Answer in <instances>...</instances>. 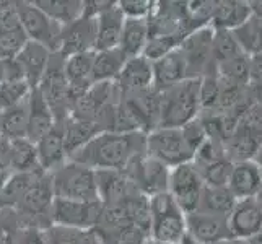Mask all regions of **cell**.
Masks as SVG:
<instances>
[{
    "instance_id": "1",
    "label": "cell",
    "mask_w": 262,
    "mask_h": 244,
    "mask_svg": "<svg viewBox=\"0 0 262 244\" xmlns=\"http://www.w3.org/2000/svg\"><path fill=\"white\" fill-rule=\"evenodd\" d=\"M145 142L147 134L101 132L69 161L93 171H124L135 158L147 153Z\"/></svg>"
},
{
    "instance_id": "2",
    "label": "cell",
    "mask_w": 262,
    "mask_h": 244,
    "mask_svg": "<svg viewBox=\"0 0 262 244\" xmlns=\"http://www.w3.org/2000/svg\"><path fill=\"white\" fill-rule=\"evenodd\" d=\"M161 92L158 127L181 129L201 114L199 103V78H187Z\"/></svg>"
},
{
    "instance_id": "3",
    "label": "cell",
    "mask_w": 262,
    "mask_h": 244,
    "mask_svg": "<svg viewBox=\"0 0 262 244\" xmlns=\"http://www.w3.org/2000/svg\"><path fill=\"white\" fill-rule=\"evenodd\" d=\"M52 202L54 192L51 184V174L41 171L13 207L16 225L21 228H38L48 231L52 227Z\"/></svg>"
},
{
    "instance_id": "4",
    "label": "cell",
    "mask_w": 262,
    "mask_h": 244,
    "mask_svg": "<svg viewBox=\"0 0 262 244\" xmlns=\"http://www.w3.org/2000/svg\"><path fill=\"white\" fill-rule=\"evenodd\" d=\"M51 174L54 198L77 202H99L96 171L74 161H67Z\"/></svg>"
},
{
    "instance_id": "5",
    "label": "cell",
    "mask_w": 262,
    "mask_h": 244,
    "mask_svg": "<svg viewBox=\"0 0 262 244\" xmlns=\"http://www.w3.org/2000/svg\"><path fill=\"white\" fill-rule=\"evenodd\" d=\"M151 212V230L150 238L161 244H179L183 241L186 228V215L168 192H161L148 197Z\"/></svg>"
},
{
    "instance_id": "6",
    "label": "cell",
    "mask_w": 262,
    "mask_h": 244,
    "mask_svg": "<svg viewBox=\"0 0 262 244\" xmlns=\"http://www.w3.org/2000/svg\"><path fill=\"white\" fill-rule=\"evenodd\" d=\"M64 62L66 57L59 52L52 54L48 69L38 85L39 93L48 103L56 122H64L72 109V96L64 72Z\"/></svg>"
},
{
    "instance_id": "7",
    "label": "cell",
    "mask_w": 262,
    "mask_h": 244,
    "mask_svg": "<svg viewBox=\"0 0 262 244\" xmlns=\"http://www.w3.org/2000/svg\"><path fill=\"white\" fill-rule=\"evenodd\" d=\"M15 10L28 41L41 44L52 54H57L60 51L64 26L51 20L33 2H23V0L15 2Z\"/></svg>"
},
{
    "instance_id": "8",
    "label": "cell",
    "mask_w": 262,
    "mask_h": 244,
    "mask_svg": "<svg viewBox=\"0 0 262 244\" xmlns=\"http://www.w3.org/2000/svg\"><path fill=\"white\" fill-rule=\"evenodd\" d=\"M145 151L147 155L165 163L168 168L192 163L194 160V151L187 145L181 129H153L147 134Z\"/></svg>"
},
{
    "instance_id": "9",
    "label": "cell",
    "mask_w": 262,
    "mask_h": 244,
    "mask_svg": "<svg viewBox=\"0 0 262 244\" xmlns=\"http://www.w3.org/2000/svg\"><path fill=\"white\" fill-rule=\"evenodd\" d=\"M204 183L194 163H184L171 168L168 194L184 215H191L199 210Z\"/></svg>"
},
{
    "instance_id": "10",
    "label": "cell",
    "mask_w": 262,
    "mask_h": 244,
    "mask_svg": "<svg viewBox=\"0 0 262 244\" xmlns=\"http://www.w3.org/2000/svg\"><path fill=\"white\" fill-rule=\"evenodd\" d=\"M103 213L101 202H77L54 198L51 221L54 227L74 230H96Z\"/></svg>"
},
{
    "instance_id": "11",
    "label": "cell",
    "mask_w": 262,
    "mask_h": 244,
    "mask_svg": "<svg viewBox=\"0 0 262 244\" xmlns=\"http://www.w3.org/2000/svg\"><path fill=\"white\" fill-rule=\"evenodd\" d=\"M213 31L215 30L210 25L204 26V28L189 33L179 44L178 49L186 60L189 78H201L207 72L216 69V64L212 57Z\"/></svg>"
},
{
    "instance_id": "12",
    "label": "cell",
    "mask_w": 262,
    "mask_h": 244,
    "mask_svg": "<svg viewBox=\"0 0 262 244\" xmlns=\"http://www.w3.org/2000/svg\"><path fill=\"white\" fill-rule=\"evenodd\" d=\"M124 171L132 178L143 195L151 197L161 192H168L171 168L147 153L135 158Z\"/></svg>"
},
{
    "instance_id": "13",
    "label": "cell",
    "mask_w": 262,
    "mask_h": 244,
    "mask_svg": "<svg viewBox=\"0 0 262 244\" xmlns=\"http://www.w3.org/2000/svg\"><path fill=\"white\" fill-rule=\"evenodd\" d=\"M150 36H173L184 39L191 31L186 2H155L147 20Z\"/></svg>"
},
{
    "instance_id": "14",
    "label": "cell",
    "mask_w": 262,
    "mask_h": 244,
    "mask_svg": "<svg viewBox=\"0 0 262 244\" xmlns=\"http://www.w3.org/2000/svg\"><path fill=\"white\" fill-rule=\"evenodd\" d=\"M96 186L103 205L129 204L143 195L125 171H96Z\"/></svg>"
},
{
    "instance_id": "15",
    "label": "cell",
    "mask_w": 262,
    "mask_h": 244,
    "mask_svg": "<svg viewBox=\"0 0 262 244\" xmlns=\"http://www.w3.org/2000/svg\"><path fill=\"white\" fill-rule=\"evenodd\" d=\"M231 239H249L262 230V212L252 198L236 201L233 210L227 216Z\"/></svg>"
},
{
    "instance_id": "16",
    "label": "cell",
    "mask_w": 262,
    "mask_h": 244,
    "mask_svg": "<svg viewBox=\"0 0 262 244\" xmlns=\"http://www.w3.org/2000/svg\"><path fill=\"white\" fill-rule=\"evenodd\" d=\"M186 228L199 244H213L231 239L227 216L195 212L186 215Z\"/></svg>"
},
{
    "instance_id": "17",
    "label": "cell",
    "mask_w": 262,
    "mask_h": 244,
    "mask_svg": "<svg viewBox=\"0 0 262 244\" xmlns=\"http://www.w3.org/2000/svg\"><path fill=\"white\" fill-rule=\"evenodd\" d=\"M95 20L82 16L64 26L62 30V41L59 54L64 57L75 56V54L95 52Z\"/></svg>"
},
{
    "instance_id": "18",
    "label": "cell",
    "mask_w": 262,
    "mask_h": 244,
    "mask_svg": "<svg viewBox=\"0 0 262 244\" xmlns=\"http://www.w3.org/2000/svg\"><path fill=\"white\" fill-rule=\"evenodd\" d=\"M39 168L44 173H52L69 161L64 139V122H56L52 129L36 143Z\"/></svg>"
},
{
    "instance_id": "19",
    "label": "cell",
    "mask_w": 262,
    "mask_h": 244,
    "mask_svg": "<svg viewBox=\"0 0 262 244\" xmlns=\"http://www.w3.org/2000/svg\"><path fill=\"white\" fill-rule=\"evenodd\" d=\"M121 95L137 93L153 86V64L143 56L125 60L122 70L114 80Z\"/></svg>"
},
{
    "instance_id": "20",
    "label": "cell",
    "mask_w": 262,
    "mask_h": 244,
    "mask_svg": "<svg viewBox=\"0 0 262 244\" xmlns=\"http://www.w3.org/2000/svg\"><path fill=\"white\" fill-rule=\"evenodd\" d=\"M227 187L236 201L252 198L262 187V174L256 160L233 163V169Z\"/></svg>"
},
{
    "instance_id": "21",
    "label": "cell",
    "mask_w": 262,
    "mask_h": 244,
    "mask_svg": "<svg viewBox=\"0 0 262 244\" xmlns=\"http://www.w3.org/2000/svg\"><path fill=\"white\" fill-rule=\"evenodd\" d=\"M51 56H52V52H49L44 46L33 41L26 42L23 49L18 52L15 60L21 70L23 78L31 88H38L44 72L48 69Z\"/></svg>"
},
{
    "instance_id": "22",
    "label": "cell",
    "mask_w": 262,
    "mask_h": 244,
    "mask_svg": "<svg viewBox=\"0 0 262 244\" xmlns=\"http://www.w3.org/2000/svg\"><path fill=\"white\" fill-rule=\"evenodd\" d=\"M124 21L125 18L117 7V2H114V5L101 15H98L95 18V51H106L119 46Z\"/></svg>"
},
{
    "instance_id": "23",
    "label": "cell",
    "mask_w": 262,
    "mask_h": 244,
    "mask_svg": "<svg viewBox=\"0 0 262 244\" xmlns=\"http://www.w3.org/2000/svg\"><path fill=\"white\" fill-rule=\"evenodd\" d=\"M93 54L95 52H85V54H75V56L66 57L64 72L70 88L72 104H74V101L78 96H82L93 85V78H92Z\"/></svg>"
},
{
    "instance_id": "24",
    "label": "cell",
    "mask_w": 262,
    "mask_h": 244,
    "mask_svg": "<svg viewBox=\"0 0 262 244\" xmlns=\"http://www.w3.org/2000/svg\"><path fill=\"white\" fill-rule=\"evenodd\" d=\"M28 42V38L18 20L15 4L0 15V60L15 59Z\"/></svg>"
},
{
    "instance_id": "25",
    "label": "cell",
    "mask_w": 262,
    "mask_h": 244,
    "mask_svg": "<svg viewBox=\"0 0 262 244\" xmlns=\"http://www.w3.org/2000/svg\"><path fill=\"white\" fill-rule=\"evenodd\" d=\"M26 104H28V129H26V139L36 145V143L52 129V125L56 124V119H54L48 103L44 101V98L41 96L38 88L31 90Z\"/></svg>"
},
{
    "instance_id": "26",
    "label": "cell",
    "mask_w": 262,
    "mask_h": 244,
    "mask_svg": "<svg viewBox=\"0 0 262 244\" xmlns=\"http://www.w3.org/2000/svg\"><path fill=\"white\" fill-rule=\"evenodd\" d=\"M225 157L231 163H241L256 160L262 150V135L248 130L243 125H238L231 137L223 142Z\"/></svg>"
},
{
    "instance_id": "27",
    "label": "cell",
    "mask_w": 262,
    "mask_h": 244,
    "mask_svg": "<svg viewBox=\"0 0 262 244\" xmlns=\"http://www.w3.org/2000/svg\"><path fill=\"white\" fill-rule=\"evenodd\" d=\"M187 78L186 60L179 49H174L165 57L153 62V86L158 90H166Z\"/></svg>"
},
{
    "instance_id": "28",
    "label": "cell",
    "mask_w": 262,
    "mask_h": 244,
    "mask_svg": "<svg viewBox=\"0 0 262 244\" xmlns=\"http://www.w3.org/2000/svg\"><path fill=\"white\" fill-rule=\"evenodd\" d=\"M251 15L252 12H251L249 2H241V0H220V2H215L210 26L213 30L233 31L245 23Z\"/></svg>"
},
{
    "instance_id": "29",
    "label": "cell",
    "mask_w": 262,
    "mask_h": 244,
    "mask_svg": "<svg viewBox=\"0 0 262 244\" xmlns=\"http://www.w3.org/2000/svg\"><path fill=\"white\" fill-rule=\"evenodd\" d=\"M101 132L103 129L96 122L69 116L64 121V139H66L67 157L70 158L72 155H75L77 151L86 147Z\"/></svg>"
},
{
    "instance_id": "30",
    "label": "cell",
    "mask_w": 262,
    "mask_h": 244,
    "mask_svg": "<svg viewBox=\"0 0 262 244\" xmlns=\"http://www.w3.org/2000/svg\"><path fill=\"white\" fill-rule=\"evenodd\" d=\"M150 38L147 20H125L121 33L119 48L127 59L139 57L143 54Z\"/></svg>"
},
{
    "instance_id": "31",
    "label": "cell",
    "mask_w": 262,
    "mask_h": 244,
    "mask_svg": "<svg viewBox=\"0 0 262 244\" xmlns=\"http://www.w3.org/2000/svg\"><path fill=\"white\" fill-rule=\"evenodd\" d=\"M125 60H127V57L124 56L119 48L95 51L92 69L93 83H96V81H114L122 70Z\"/></svg>"
},
{
    "instance_id": "32",
    "label": "cell",
    "mask_w": 262,
    "mask_h": 244,
    "mask_svg": "<svg viewBox=\"0 0 262 244\" xmlns=\"http://www.w3.org/2000/svg\"><path fill=\"white\" fill-rule=\"evenodd\" d=\"M33 4L60 26L74 23L83 15V0H34Z\"/></svg>"
},
{
    "instance_id": "33",
    "label": "cell",
    "mask_w": 262,
    "mask_h": 244,
    "mask_svg": "<svg viewBox=\"0 0 262 244\" xmlns=\"http://www.w3.org/2000/svg\"><path fill=\"white\" fill-rule=\"evenodd\" d=\"M236 198L230 192L227 186L222 187H212V186H204L202 195H201V204H199V210L202 213L209 215H219V216H228L233 210Z\"/></svg>"
},
{
    "instance_id": "34",
    "label": "cell",
    "mask_w": 262,
    "mask_h": 244,
    "mask_svg": "<svg viewBox=\"0 0 262 244\" xmlns=\"http://www.w3.org/2000/svg\"><path fill=\"white\" fill-rule=\"evenodd\" d=\"M26 101L10 107V109L0 111V137L10 140L26 139V129H28V104Z\"/></svg>"
},
{
    "instance_id": "35",
    "label": "cell",
    "mask_w": 262,
    "mask_h": 244,
    "mask_svg": "<svg viewBox=\"0 0 262 244\" xmlns=\"http://www.w3.org/2000/svg\"><path fill=\"white\" fill-rule=\"evenodd\" d=\"M233 34L243 54L254 56V54L262 52V18L251 15L241 26L233 30Z\"/></svg>"
},
{
    "instance_id": "36",
    "label": "cell",
    "mask_w": 262,
    "mask_h": 244,
    "mask_svg": "<svg viewBox=\"0 0 262 244\" xmlns=\"http://www.w3.org/2000/svg\"><path fill=\"white\" fill-rule=\"evenodd\" d=\"M13 153H12V169L10 174L16 173H34L39 171L38 153H36V145L28 139H18L12 140ZM42 171V169H41Z\"/></svg>"
},
{
    "instance_id": "37",
    "label": "cell",
    "mask_w": 262,
    "mask_h": 244,
    "mask_svg": "<svg viewBox=\"0 0 262 244\" xmlns=\"http://www.w3.org/2000/svg\"><path fill=\"white\" fill-rule=\"evenodd\" d=\"M239 54H243V51L239 48L236 38H234L233 31H227V30H215L213 31L212 57L216 65L239 56Z\"/></svg>"
},
{
    "instance_id": "38",
    "label": "cell",
    "mask_w": 262,
    "mask_h": 244,
    "mask_svg": "<svg viewBox=\"0 0 262 244\" xmlns=\"http://www.w3.org/2000/svg\"><path fill=\"white\" fill-rule=\"evenodd\" d=\"M220 96V81L219 72L210 70L199 78V103H201V113H213L216 111Z\"/></svg>"
},
{
    "instance_id": "39",
    "label": "cell",
    "mask_w": 262,
    "mask_h": 244,
    "mask_svg": "<svg viewBox=\"0 0 262 244\" xmlns=\"http://www.w3.org/2000/svg\"><path fill=\"white\" fill-rule=\"evenodd\" d=\"M219 77L223 80H228L231 83L248 86L249 81V57L246 54H239V56L233 57L227 62L216 65Z\"/></svg>"
},
{
    "instance_id": "40",
    "label": "cell",
    "mask_w": 262,
    "mask_h": 244,
    "mask_svg": "<svg viewBox=\"0 0 262 244\" xmlns=\"http://www.w3.org/2000/svg\"><path fill=\"white\" fill-rule=\"evenodd\" d=\"M31 86L26 83V80H13L4 81L0 85V111L10 109L13 106L25 103L31 93Z\"/></svg>"
},
{
    "instance_id": "41",
    "label": "cell",
    "mask_w": 262,
    "mask_h": 244,
    "mask_svg": "<svg viewBox=\"0 0 262 244\" xmlns=\"http://www.w3.org/2000/svg\"><path fill=\"white\" fill-rule=\"evenodd\" d=\"M197 168V166H195ZM233 169V163L228 158H222L210 165L197 168L199 174L202 178L204 186H212V187H222L228 184V179Z\"/></svg>"
},
{
    "instance_id": "42",
    "label": "cell",
    "mask_w": 262,
    "mask_h": 244,
    "mask_svg": "<svg viewBox=\"0 0 262 244\" xmlns=\"http://www.w3.org/2000/svg\"><path fill=\"white\" fill-rule=\"evenodd\" d=\"M181 42H183V39L173 38V36H150L142 56L147 57L153 64L158 59L165 57L166 54L178 49Z\"/></svg>"
},
{
    "instance_id": "43",
    "label": "cell",
    "mask_w": 262,
    "mask_h": 244,
    "mask_svg": "<svg viewBox=\"0 0 262 244\" xmlns=\"http://www.w3.org/2000/svg\"><path fill=\"white\" fill-rule=\"evenodd\" d=\"M222 158H227L225 157L223 142L207 139L202 145L195 150L192 163H194V166L202 168V166H207V165H210V163H215Z\"/></svg>"
},
{
    "instance_id": "44",
    "label": "cell",
    "mask_w": 262,
    "mask_h": 244,
    "mask_svg": "<svg viewBox=\"0 0 262 244\" xmlns=\"http://www.w3.org/2000/svg\"><path fill=\"white\" fill-rule=\"evenodd\" d=\"M117 7L125 20H148L155 8V2L153 0H119Z\"/></svg>"
},
{
    "instance_id": "45",
    "label": "cell",
    "mask_w": 262,
    "mask_h": 244,
    "mask_svg": "<svg viewBox=\"0 0 262 244\" xmlns=\"http://www.w3.org/2000/svg\"><path fill=\"white\" fill-rule=\"evenodd\" d=\"M181 132H183L184 139H186V142H187V145L192 148L194 153H195V150L207 140L205 130H204V127H202L201 121H199V117H197V119H194L192 122L186 124L184 127H181Z\"/></svg>"
},
{
    "instance_id": "46",
    "label": "cell",
    "mask_w": 262,
    "mask_h": 244,
    "mask_svg": "<svg viewBox=\"0 0 262 244\" xmlns=\"http://www.w3.org/2000/svg\"><path fill=\"white\" fill-rule=\"evenodd\" d=\"M239 125L257 135H262V107L257 106L256 103H252L245 111V114H243Z\"/></svg>"
},
{
    "instance_id": "47",
    "label": "cell",
    "mask_w": 262,
    "mask_h": 244,
    "mask_svg": "<svg viewBox=\"0 0 262 244\" xmlns=\"http://www.w3.org/2000/svg\"><path fill=\"white\" fill-rule=\"evenodd\" d=\"M15 244H49L46 231L38 228H21L16 225Z\"/></svg>"
},
{
    "instance_id": "48",
    "label": "cell",
    "mask_w": 262,
    "mask_h": 244,
    "mask_svg": "<svg viewBox=\"0 0 262 244\" xmlns=\"http://www.w3.org/2000/svg\"><path fill=\"white\" fill-rule=\"evenodd\" d=\"M13 80H25L16 60L15 59L0 60V85L4 81H13Z\"/></svg>"
},
{
    "instance_id": "49",
    "label": "cell",
    "mask_w": 262,
    "mask_h": 244,
    "mask_svg": "<svg viewBox=\"0 0 262 244\" xmlns=\"http://www.w3.org/2000/svg\"><path fill=\"white\" fill-rule=\"evenodd\" d=\"M12 153H13L12 140L0 137V173H5L8 176H10V169H12Z\"/></svg>"
},
{
    "instance_id": "50",
    "label": "cell",
    "mask_w": 262,
    "mask_h": 244,
    "mask_svg": "<svg viewBox=\"0 0 262 244\" xmlns=\"http://www.w3.org/2000/svg\"><path fill=\"white\" fill-rule=\"evenodd\" d=\"M113 5H114V2H111V0H83V15L82 16L93 18L95 20L98 15H101Z\"/></svg>"
},
{
    "instance_id": "51",
    "label": "cell",
    "mask_w": 262,
    "mask_h": 244,
    "mask_svg": "<svg viewBox=\"0 0 262 244\" xmlns=\"http://www.w3.org/2000/svg\"><path fill=\"white\" fill-rule=\"evenodd\" d=\"M249 57V81L251 83H262V52Z\"/></svg>"
},
{
    "instance_id": "52",
    "label": "cell",
    "mask_w": 262,
    "mask_h": 244,
    "mask_svg": "<svg viewBox=\"0 0 262 244\" xmlns=\"http://www.w3.org/2000/svg\"><path fill=\"white\" fill-rule=\"evenodd\" d=\"M252 103H256L257 106L262 107V83H249Z\"/></svg>"
},
{
    "instance_id": "53",
    "label": "cell",
    "mask_w": 262,
    "mask_h": 244,
    "mask_svg": "<svg viewBox=\"0 0 262 244\" xmlns=\"http://www.w3.org/2000/svg\"><path fill=\"white\" fill-rule=\"evenodd\" d=\"M249 7H251L252 15L262 18V0H254V2H249Z\"/></svg>"
},
{
    "instance_id": "54",
    "label": "cell",
    "mask_w": 262,
    "mask_h": 244,
    "mask_svg": "<svg viewBox=\"0 0 262 244\" xmlns=\"http://www.w3.org/2000/svg\"><path fill=\"white\" fill-rule=\"evenodd\" d=\"M249 244H262V230L260 231H257L254 236H251L249 239H246Z\"/></svg>"
},
{
    "instance_id": "55",
    "label": "cell",
    "mask_w": 262,
    "mask_h": 244,
    "mask_svg": "<svg viewBox=\"0 0 262 244\" xmlns=\"http://www.w3.org/2000/svg\"><path fill=\"white\" fill-rule=\"evenodd\" d=\"M15 2H0V15H2L5 10H8L10 7H13Z\"/></svg>"
},
{
    "instance_id": "56",
    "label": "cell",
    "mask_w": 262,
    "mask_h": 244,
    "mask_svg": "<svg viewBox=\"0 0 262 244\" xmlns=\"http://www.w3.org/2000/svg\"><path fill=\"white\" fill-rule=\"evenodd\" d=\"M254 201L257 202V205H259V209H260V212H262V187H260V191L256 194V197H254Z\"/></svg>"
},
{
    "instance_id": "57",
    "label": "cell",
    "mask_w": 262,
    "mask_h": 244,
    "mask_svg": "<svg viewBox=\"0 0 262 244\" xmlns=\"http://www.w3.org/2000/svg\"><path fill=\"white\" fill-rule=\"evenodd\" d=\"M7 178H8V174H5V173H0V191H2V187H4V184H5Z\"/></svg>"
},
{
    "instance_id": "58",
    "label": "cell",
    "mask_w": 262,
    "mask_h": 244,
    "mask_svg": "<svg viewBox=\"0 0 262 244\" xmlns=\"http://www.w3.org/2000/svg\"><path fill=\"white\" fill-rule=\"evenodd\" d=\"M256 163L259 165V169H260V174H262V151L259 153V155L256 157Z\"/></svg>"
},
{
    "instance_id": "59",
    "label": "cell",
    "mask_w": 262,
    "mask_h": 244,
    "mask_svg": "<svg viewBox=\"0 0 262 244\" xmlns=\"http://www.w3.org/2000/svg\"><path fill=\"white\" fill-rule=\"evenodd\" d=\"M230 244H249L246 239H231Z\"/></svg>"
},
{
    "instance_id": "60",
    "label": "cell",
    "mask_w": 262,
    "mask_h": 244,
    "mask_svg": "<svg viewBox=\"0 0 262 244\" xmlns=\"http://www.w3.org/2000/svg\"><path fill=\"white\" fill-rule=\"evenodd\" d=\"M231 241V239H230ZM230 241H220V242H213V244H230Z\"/></svg>"
},
{
    "instance_id": "61",
    "label": "cell",
    "mask_w": 262,
    "mask_h": 244,
    "mask_svg": "<svg viewBox=\"0 0 262 244\" xmlns=\"http://www.w3.org/2000/svg\"><path fill=\"white\" fill-rule=\"evenodd\" d=\"M151 244H161V242H155V241H153V242H151Z\"/></svg>"
},
{
    "instance_id": "62",
    "label": "cell",
    "mask_w": 262,
    "mask_h": 244,
    "mask_svg": "<svg viewBox=\"0 0 262 244\" xmlns=\"http://www.w3.org/2000/svg\"><path fill=\"white\" fill-rule=\"evenodd\" d=\"M260 151H262V150H260Z\"/></svg>"
}]
</instances>
